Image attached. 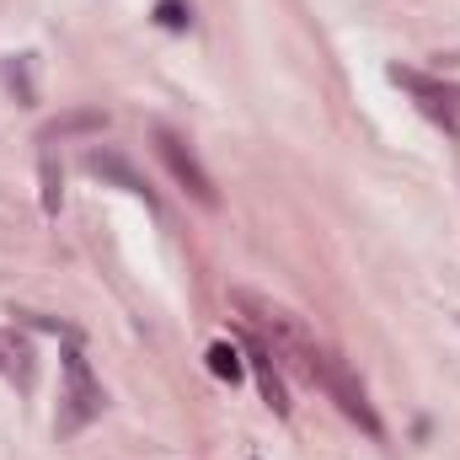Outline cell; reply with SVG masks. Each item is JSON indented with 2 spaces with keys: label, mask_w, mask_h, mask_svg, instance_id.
Here are the masks:
<instances>
[{
  "label": "cell",
  "mask_w": 460,
  "mask_h": 460,
  "mask_svg": "<svg viewBox=\"0 0 460 460\" xmlns=\"http://www.w3.org/2000/svg\"><path fill=\"white\" fill-rule=\"evenodd\" d=\"M230 305L241 311V322L262 338V348H268L279 364H289V369H300L311 385H322V358H327V348L300 327V316H289L284 305H273V300L257 295V289H230Z\"/></svg>",
  "instance_id": "obj_1"
},
{
  "label": "cell",
  "mask_w": 460,
  "mask_h": 460,
  "mask_svg": "<svg viewBox=\"0 0 460 460\" xmlns=\"http://www.w3.org/2000/svg\"><path fill=\"white\" fill-rule=\"evenodd\" d=\"M322 391L343 407V418L348 423H358L369 439H385V423H380V412H375V402H369V391L353 380V369H348L338 353H327L322 358Z\"/></svg>",
  "instance_id": "obj_2"
},
{
  "label": "cell",
  "mask_w": 460,
  "mask_h": 460,
  "mask_svg": "<svg viewBox=\"0 0 460 460\" xmlns=\"http://www.w3.org/2000/svg\"><path fill=\"white\" fill-rule=\"evenodd\" d=\"M155 155L166 161V172L177 177V188H188L204 209H215L220 204V193H215V182H209V172H204V161L193 155V145L177 134V128H155Z\"/></svg>",
  "instance_id": "obj_3"
},
{
  "label": "cell",
  "mask_w": 460,
  "mask_h": 460,
  "mask_svg": "<svg viewBox=\"0 0 460 460\" xmlns=\"http://www.w3.org/2000/svg\"><path fill=\"white\" fill-rule=\"evenodd\" d=\"M97 412H102V385H97L86 353L70 348L65 353V429H86Z\"/></svg>",
  "instance_id": "obj_4"
},
{
  "label": "cell",
  "mask_w": 460,
  "mask_h": 460,
  "mask_svg": "<svg viewBox=\"0 0 460 460\" xmlns=\"http://www.w3.org/2000/svg\"><path fill=\"white\" fill-rule=\"evenodd\" d=\"M86 172H92V177H102V182H113V188H123V193H134V199H145V204H150V188H145V177H139V172H134V166H128V161H123L118 150H108V145H102V150H97V145L86 150Z\"/></svg>",
  "instance_id": "obj_5"
},
{
  "label": "cell",
  "mask_w": 460,
  "mask_h": 460,
  "mask_svg": "<svg viewBox=\"0 0 460 460\" xmlns=\"http://www.w3.org/2000/svg\"><path fill=\"white\" fill-rule=\"evenodd\" d=\"M246 364H252V375H257V391H262V402H268L279 418H289V396H284V380H279V369H273V353L257 343Z\"/></svg>",
  "instance_id": "obj_6"
},
{
  "label": "cell",
  "mask_w": 460,
  "mask_h": 460,
  "mask_svg": "<svg viewBox=\"0 0 460 460\" xmlns=\"http://www.w3.org/2000/svg\"><path fill=\"white\" fill-rule=\"evenodd\" d=\"M0 375L5 380H22V385L32 380V348L22 343L16 332H5V327H0Z\"/></svg>",
  "instance_id": "obj_7"
},
{
  "label": "cell",
  "mask_w": 460,
  "mask_h": 460,
  "mask_svg": "<svg viewBox=\"0 0 460 460\" xmlns=\"http://www.w3.org/2000/svg\"><path fill=\"white\" fill-rule=\"evenodd\" d=\"M75 128H108V113H70V118H54V123L43 128V139H54V134H75Z\"/></svg>",
  "instance_id": "obj_8"
},
{
  "label": "cell",
  "mask_w": 460,
  "mask_h": 460,
  "mask_svg": "<svg viewBox=\"0 0 460 460\" xmlns=\"http://www.w3.org/2000/svg\"><path fill=\"white\" fill-rule=\"evenodd\" d=\"M209 369H215L220 380H235V375H241V353H235L230 343H215L209 348Z\"/></svg>",
  "instance_id": "obj_9"
},
{
  "label": "cell",
  "mask_w": 460,
  "mask_h": 460,
  "mask_svg": "<svg viewBox=\"0 0 460 460\" xmlns=\"http://www.w3.org/2000/svg\"><path fill=\"white\" fill-rule=\"evenodd\" d=\"M43 209L59 215V172H54V155L43 150Z\"/></svg>",
  "instance_id": "obj_10"
},
{
  "label": "cell",
  "mask_w": 460,
  "mask_h": 460,
  "mask_svg": "<svg viewBox=\"0 0 460 460\" xmlns=\"http://www.w3.org/2000/svg\"><path fill=\"white\" fill-rule=\"evenodd\" d=\"M161 22H166V27H188V11H182L177 0H166V5H161Z\"/></svg>",
  "instance_id": "obj_11"
}]
</instances>
